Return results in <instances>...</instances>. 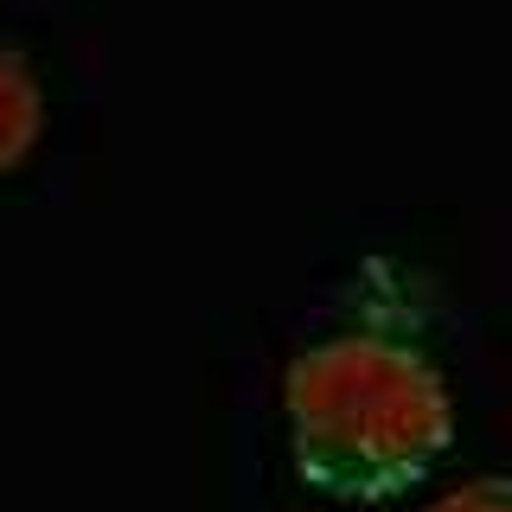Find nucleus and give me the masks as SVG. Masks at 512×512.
Masks as SVG:
<instances>
[{
  "instance_id": "obj_1",
  "label": "nucleus",
  "mask_w": 512,
  "mask_h": 512,
  "mask_svg": "<svg viewBox=\"0 0 512 512\" xmlns=\"http://www.w3.org/2000/svg\"><path fill=\"white\" fill-rule=\"evenodd\" d=\"M288 455L327 500H397L455 442V397L423 346L378 327L327 333L282 378Z\"/></svg>"
},
{
  "instance_id": "obj_2",
  "label": "nucleus",
  "mask_w": 512,
  "mask_h": 512,
  "mask_svg": "<svg viewBox=\"0 0 512 512\" xmlns=\"http://www.w3.org/2000/svg\"><path fill=\"white\" fill-rule=\"evenodd\" d=\"M45 128V90L39 71L26 64V52L13 39H0V173H13L32 154Z\"/></svg>"
},
{
  "instance_id": "obj_3",
  "label": "nucleus",
  "mask_w": 512,
  "mask_h": 512,
  "mask_svg": "<svg viewBox=\"0 0 512 512\" xmlns=\"http://www.w3.org/2000/svg\"><path fill=\"white\" fill-rule=\"evenodd\" d=\"M423 512H512V500H506V480L500 474H480V480H468V487L442 493V500L423 506Z\"/></svg>"
}]
</instances>
